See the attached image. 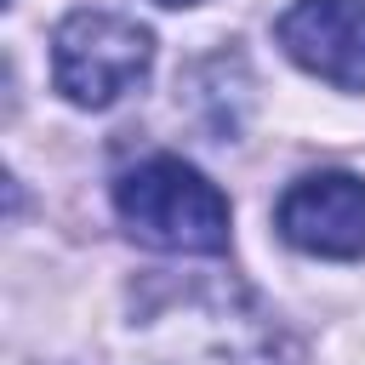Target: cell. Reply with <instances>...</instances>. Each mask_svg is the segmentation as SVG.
<instances>
[{
    "label": "cell",
    "instance_id": "obj_6",
    "mask_svg": "<svg viewBox=\"0 0 365 365\" xmlns=\"http://www.w3.org/2000/svg\"><path fill=\"white\" fill-rule=\"evenodd\" d=\"M160 6H194V0H160Z\"/></svg>",
    "mask_w": 365,
    "mask_h": 365
},
{
    "label": "cell",
    "instance_id": "obj_3",
    "mask_svg": "<svg viewBox=\"0 0 365 365\" xmlns=\"http://www.w3.org/2000/svg\"><path fill=\"white\" fill-rule=\"evenodd\" d=\"M154 63V34L120 11H68L51 34V80L80 108H108L143 86Z\"/></svg>",
    "mask_w": 365,
    "mask_h": 365
},
{
    "label": "cell",
    "instance_id": "obj_1",
    "mask_svg": "<svg viewBox=\"0 0 365 365\" xmlns=\"http://www.w3.org/2000/svg\"><path fill=\"white\" fill-rule=\"evenodd\" d=\"M114 211L154 251H182V257L228 251V200H222V188L205 182L177 154H154V160L125 165L114 177Z\"/></svg>",
    "mask_w": 365,
    "mask_h": 365
},
{
    "label": "cell",
    "instance_id": "obj_4",
    "mask_svg": "<svg viewBox=\"0 0 365 365\" xmlns=\"http://www.w3.org/2000/svg\"><path fill=\"white\" fill-rule=\"evenodd\" d=\"M274 222L308 257H365V177L354 171L297 177L279 194Z\"/></svg>",
    "mask_w": 365,
    "mask_h": 365
},
{
    "label": "cell",
    "instance_id": "obj_2",
    "mask_svg": "<svg viewBox=\"0 0 365 365\" xmlns=\"http://www.w3.org/2000/svg\"><path fill=\"white\" fill-rule=\"evenodd\" d=\"M137 365H285L240 291H182L137 319Z\"/></svg>",
    "mask_w": 365,
    "mask_h": 365
},
{
    "label": "cell",
    "instance_id": "obj_5",
    "mask_svg": "<svg viewBox=\"0 0 365 365\" xmlns=\"http://www.w3.org/2000/svg\"><path fill=\"white\" fill-rule=\"evenodd\" d=\"M274 34L308 74L336 91H365V0H297Z\"/></svg>",
    "mask_w": 365,
    "mask_h": 365
}]
</instances>
